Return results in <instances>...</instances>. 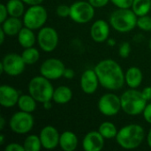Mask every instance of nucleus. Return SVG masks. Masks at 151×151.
<instances>
[{
  "instance_id": "ddd939ff",
  "label": "nucleus",
  "mask_w": 151,
  "mask_h": 151,
  "mask_svg": "<svg viewBox=\"0 0 151 151\" xmlns=\"http://www.w3.org/2000/svg\"><path fill=\"white\" fill-rule=\"evenodd\" d=\"M42 146L43 149L51 150L59 146L60 134L58 130L53 126H45L42 127L39 134Z\"/></svg>"
},
{
  "instance_id": "2f4dec72",
  "label": "nucleus",
  "mask_w": 151,
  "mask_h": 151,
  "mask_svg": "<svg viewBox=\"0 0 151 151\" xmlns=\"http://www.w3.org/2000/svg\"><path fill=\"white\" fill-rule=\"evenodd\" d=\"M134 0H111L117 8H131Z\"/></svg>"
},
{
  "instance_id": "c9c22d12",
  "label": "nucleus",
  "mask_w": 151,
  "mask_h": 151,
  "mask_svg": "<svg viewBox=\"0 0 151 151\" xmlns=\"http://www.w3.org/2000/svg\"><path fill=\"white\" fill-rule=\"evenodd\" d=\"M95 8H103L106 6L111 0H88Z\"/></svg>"
},
{
  "instance_id": "dca6fc26",
  "label": "nucleus",
  "mask_w": 151,
  "mask_h": 151,
  "mask_svg": "<svg viewBox=\"0 0 151 151\" xmlns=\"http://www.w3.org/2000/svg\"><path fill=\"white\" fill-rule=\"evenodd\" d=\"M20 94L14 87L3 84L0 86V104L4 108H12L17 105Z\"/></svg>"
},
{
  "instance_id": "cd10ccee",
  "label": "nucleus",
  "mask_w": 151,
  "mask_h": 151,
  "mask_svg": "<svg viewBox=\"0 0 151 151\" xmlns=\"http://www.w3.org/2000/svg\"><path fill=\"white\" fill-rule=\"evenodd\" d=\"M21 57L26 63V65H34L36 62H38L40 58V52L39 50L33 47L30 48H26L21 53Z\"/></svg>"
},
{
  "instance_id": "7c9ffc66",
  "label": "nucleus",
  "mask_w": 151,
  "mask_h": 151,
  "mask_svg": "<svg viewBox=\"0 0 151 151\" xmlns=\"http://www.w3.org/2000/svg\"><path fill=\"white\" fill-rule=\"evenodd\" d=\"M56 13L60 18H67L70 16V6L67 4H59L56 8Z\"/></svg>"
},
{
  "instance_id": "4be33fe9",
  "label": "nucleus",
  "mask_w": 151,
  "mask_h": 151,
  "mask_svg": "<svg viewBox=\"0 0 151 151\" xmlns=\"http://www.w3.org/2000/svg\"><path fill=\"white\" fill-rule=\"evenodd\" d=\"M73 98V91L68 86L61 85L54 89L52 101L57 104H66Z\"/></svg>"
},
{
  "instance_id": "6ab92c4d",
  "label": "nucleus",
  "mask_w": 151,
  "mask_h": 151,
  "mask_svg": "<svg viewBox=\"0 0 151 151\" xmlns=\"http://www.w3.org/2000/svg\"><path fill=\"white\" fill-rule=\"evenodd\" d=\"M23 27V20L20 19V18L12 16H9L3 23H1V28L4 31L7 36L17 35Z\"/></svg>"
},
{
  "instance_id": "a18cd8bd",
  "label": "nucleus",
  "mask_w": 151,
  "mask_h": 151,
  "mask_svg": "<svg viewBox=\"0 0 151 151\" xmlns=\"http://www.w3.org/2000/svg\"><path fill=\"white\" fill-rule=\"evenodd\" d=\"M4 135L3 134H0V145H4Z\"/></svg>"
},
{
  "instance_id": "473e14b6",
  "label": "nucleus",
  "mask_w": 151,
  "mask_h": 151,
  "mask_svg": "<svg viewBox=\"0 0 151 151\" xmlns=\"http://www.w3.org/2000/svg\"><path fill=\"white\" fill-rule=\"evenodd\" d=\"M5 151H25L23 144L18 142H11L4 148Z\"/></svg>"
},
{
  "instance_id": "c756f323",
  "label": "nucleus",
  "mask_w": 151,
  "mask_h": 151,
  "mask_svg": "<svg viewBox=\"0 0 151 151\" xmlns=\"http://www.w3.org/2000/svg\"><path fill=\"white\" fill-rule=\"evenodd\" d=\"M131 44L128 42H124L119 46V56L122 58H127L131 53Z\"/></svg>"
},
{
  "instance_id": "bb28decb",
  "label": "nucleus",
  "mask_w": 151,
  "mask_h": 151,
  "mask_svg": "<svg viewBox=\"0 0 151 151\" xmlns=\"http://www.w3.org/2000/svg\"><path fill=\"white\" fill-rule=\"evenodd\" d=\"M25 151H40L42 148L40 136L37 134H28L23 142Z\"/></svg>"
},
{
  "instance_id": "f8f14e48",
  "label": "nucleus",
  "mask_w": 151,
  "mask_h": 151,
  "mask_svg": "<svg viewBox=\"0 0 151 151\" xmlns=\"http://www.w3.org/2000/svg\"><path fill=\"white\" fill-rule=\"evenodd\" d=\"M65 68L66 67L65 66V64L61 59L50 58H47L42 63L39 71L40 74L43 77L50 81H54L63 77Z\"/></svg>"
},
{
  "instance_id": "ea45409f",
  "label": "nucleus",
  "mask_w": 151,
  "mask_h": 151,
  "mask_svg": "<svg viewBox=\"0 0 151 151\" xmlns=\"http://www.w3.org/2000/svg\"><path fill=\"white\" fill-rule=\"evenodd\" d=\"M51 101H52V100H50V101H47V102H45V103H43V104H42V106H43L44 110L49 111V110H50V109L52 108V102H51Z\"/></svg>"
},
{
  "instance_id": "423d86ee",
  "label": "nucleus",
  "mask_w": 151,
  "mask_h": 151,
  "mask_svg": "<svg viewBox=\"0 0 151 151\" xmlns=\"http://www.w3.org/2000/svg\"><path fill=\"white\" fill-rule=\"evenodd\" d=\"M47 19L48 12L42 4L29 6L22 17L24 26L35 31L44 27Z\"/></svg>"
},
{
  "instance_id": "aec40b11",
  "label": "nucleus",
  "mask_w": 151,
  "mask_h": 151,
  "mask_svg": "<svg viewBox=\"0 0 151 151\" xmlns=\"http://www.w3.org/2000/svg\"><path fill=\"white\" fill-rule=\"evenodd\" d=\"M17 40L22 48H30L35 46V42H37V35H35V30L24 26L17 35Z\"/></svg>"
},
{
  "instance_id": "a19ab883",
  "label": "nucleus",
  "mask_w": 151,
  "mask_h": 151,
  "mask_svg": "<svg viewBox=\"0 0 151 151\" xmlns=\"http://www.w3.org/2000/svg\"><path fill=\"white\" fill-rule=\"evenodd\" d=\"M5 36H7L6 34L4 33V31L2 28H0V44H3L4 43V39H5Z\"/></svg>"
},
{
  "instance_id": "e433bc0d",
  "label": "nucleus",
  "mask_w": 151,
  "mask_h": 151,
  "mask_svg": "<svg viewBox=\"0 0 151 151\" xmlns=\"http://www.w3.org/2000/svg\"><path fill=\"white\" fill-rule=\"evenodd\" d=\"M142 93L143 97H144L148 102H149V101H151V86H149V87L144 88L142 90Z\"/></svg>"
},
{
  "instance_id": "a211bd4d",
  "label": "nucleus",
  "mask_w": 151,
  "mask_h": 151,
  "mask_svg": "<svg viewBox=\"0 0 151 151\" xmlns=\"http://www.w3.org/2000/svg\"><path fill=\"white\" fill-rule=\"evenodd\" d=\"M142 81L143 73L138 66H131L125 72V81L129 88H138Z\"/></svg>"
},
{
  "instance_id": "c03bdc74",
  "label": "nucleus",
  "mask_w": 151,
  "mask_h": 151,
  "mask_svg": "<svg viewBox=\"0 0 151 151\" xmlns=\"http://www.w3.org/2000/svg\"><path fill=\"white\" fill-rule=\"evenodd\" d=\"M107 43L110 45V46H114L115 44H116V42H115V40H112V39H108L107 40Z\"/></svg>"
},
{
  "instance_id": "f257e3e1",
  "label": "nucleus",
  "mask_w": 151,
  "mask_h": 151,
  "mask_svg": "<svg viewBox=\"0 0 151 151\" xmlns=\"http://www.w3.org/2000/svg\"><path fill=\"white\" fill-rule=\"evenodd\" d=\"M100 85L110 91L121 89L126 84L125 72L115 60L106 58L99 61L94 67Z\"/></svg>"
},
{
  "instance_id": "20e7f679",
  "label": "nucleus",
  "mask_w": 151,
  "mask_h": 151,
  "mask_svg": "<svg viewBox=\"0 0 151 151\" xmlns=\"http://www.w3.org/2000/svg\"><path fill=\"white\" fill-rule=\"evenodd\" d=\"M121 109L129 116H138L142 114L148 101L143 97L142 91L137 88H129L120 96Z\"/></svg>"
},
{
  "instance_id": "412c9836",
  "label": "nucleus",
  "mask_w": 151,
  "mask_h": 151,
  "mask_svg": "<svg viewBox=\"0 0 151 151\" xmlns=\"http://www.w3.org/2000/svg\"><path fill=\"white\" fill-rule=\"evenodd\" d=\"M79 144L77 135L72 131H65L60 134L59 147L64 151H74Z\"/></svg>"
},
{
  "instance_id": "393cba45",
  "label": "nucleus",
  "mask_w": 151,
  "mask_h": 151,
  "mask_svg": "<svg viewBox=\"0 0 151 151\" xmlns=\"http://www.w3.org/2000/svg\"><path fill=\"white\" fill-rule=\"evenodd\" d=\"M98 131L105 140L115 139L119 132L117 127L111 121H104L101 123L98 127Z\"/></svg>"
},
{
  "instance_id": "9d476101",
  "label": "nucleus",
  "mask_w": 151,
  "mask_h": 151,
  "mask_svg": "<svg viewBox=\"0 0 151 151\" xmlns=\"http://www.w3.org/2000/svg\"><path fill=\"white\" fill-rule=\"evenodd\" d=\"M37 43L44 52H52L58 45V34L51 27H42L37 33Z\"/></svg>"
},
{
  "instance_id": "5701e85b",
  "label": "nucleus",
  "mask_w": 151,
  "mask_h": 151,
  "mask_svg": "<svg viewBox=\"0 0 151 151\" xmlns=\"http://www.w3.org/2000/svg\"><path fill=\"white\" fill-rule=\"evenodd\" d=\"M37 103L38 102L28 93V94L20 95L17 105L20 111L32 113L36 110Z\"/></svg>"
},
{
  "instance_id": "4c0bfd02",
  "label": "nucleus",
  "mask_w": 151,
  "mask_h": 151,
  "mask_svg": "<svg viewBox=\"0 0 151 151\" xmlns=\"http://www.w3.org/2000/svg\"><path fill=\"white\" fill-rule=\"evenodd\" d=\"M74 76H75V72L73 69H71V68H65V70L64 72V75H63L64 78L68 79V80H71V79H73Z\"/></svg>"
},
{
  "instance_id": "37998d69",
  "label": "nucleus",
  "mask_w": 151,
  "mask_h": 151,
  "mask_svg": "<svg viewBox=\"0 0 151 151\" xmlns=\"http://www.w3.org/2000/svg\"><path fill=\"white\" fill-rule=\"evenodd\" d=\"M147 142H148V145H149V147L151 149V128L150 129V131H149V133H148V134H147Z\"/></svg>"
},
{
  "instance_id": "49530a36",
  "label": "nucleus",
  "mask_w": 151,
  "mask_h": 151,
  "mask_svg": "<svg viewBox=\"0 0 151 151\" xmlns=\"http://www.w3.org/2000/svg\"><path fill=\"white\" fill-rule=\"evenodd\" d=\"M149 47H150V50H151V39L150 40V42H149Z\"/></svg>"
},
{
  "instance_id": "f03ea898",
  "label": "nucleus",
  "mask_w": 151,
  "mask_h": 151,
  "mask_svg": "<svg viewBox=\"0 0 151 151\" xmlns=\"http://www.w3.org/2000/svg\"><path fill=\"white\" fill-rule=\"evenodd\" d=\"M145 139L144 128L139 124H128L122 127L115 138L116 142L124 150H135Z\"/></svg>"
},
{
  "instance_id": "58836bf2",
  "label": "nucleus",
  "mask_w": 151,
  "mask_h": 151,
  "mask_svg": "<svg viewBox=\"0 0 151 151\" xmlns=\"http://www.w3.org/2000/svg\"><path fill=\"white\" fill-rule=\"evenodd\" d=\"M25 4H27L28 6L31 5H37V4H42L44 0H22Z\"/></svg>"
},
{
  "instance_id": "72a5a7b5",
  "label": "nucleus",
  "mask_w": 151,
  "mask_h": 151,
  "mask_svg": "<svg viewBox=\"0 0 151 151\" xmlns=\"http://www.w3.org/2000/svg\"><path fill=\"white\" fill-rule=\"evenodd\" d=\"M9 17V13L7 11V7L5 4H0V23H3Z\"/></svg>"
},
{
  "instance_id": "0eeeda50",
  "label": "nucleus",
  "mask_w": 151,
  "mask_h": 151,
  "mask_svg": "<svg viewBox=\"0 0 151 151\" xmlns=\"http://www.w3.org/2000/svg\"><path fill=\"white\" fill-rule=\"evenodd\" d=\"M35 126V119L30 112L19 111L12 115L9 119L11 131L17 134H27L32 131Z\"/></svg>"
},
{
  "instance_id": "b1692460",
  "label": "nucleus",
  "mask_w": 151,
  "mask_h": 151,
  "mask_svg": "<svg viewBox=\"0 0 151 151\" xmlns=\"http://www.w3.org/2000/svg\"><path fill=\"white\" fill-rule=\"evenodd\" d=\"M7 7V11L9 16L21 18L23 17L26 10H25V4L22 0H8L5 4Z\"/></svg>"
},
{
  "instance_id": "f704fd0d",
  "label": "nucleus",
  "mask_w": 151,
  "mask_h": 151,
  "mask_svg": "<svg viewBox=\"0 0 151 151\" xmlns=\"http://www.w3.org/2000/svg\"><path fill=\"white\" fill-rule=\"evenodd\" d=\"M142 116H143L145 121L151 125V103L147 104V105L142 112Z\"/></svg>"
},
{
  "instance_id": "79ce46f5",
  "label": "nucleus",
  "mask_w": 151,
  "mask_h": 151,
  "mask_svg": "<svg viewBox=\"0 0 151 151\" xmlns=\"http://www.w3.org/2000/svg\"><path fill=\"white\" fill-rule=\"evenodd\" d=\"M5 123H6L5 119H4L3 116H1V117H0V130H1V131L4 130V127H5Z\"/></svg>"
},
{
  "instance_id": "c85d7f7f",
  "label": "nucleus",
  "mask_w": 151,
  "mask_h": 151,
  "mask_svg": "<svg viewBox=\"0 0 151 151\" xmlns=\"http://www.w3.org/2000/svg\"><path fill=\"white\" fill-rule=\"evenodd\" d=\"M137 27L144 32L151 31V17L147 14L143 16H140L137 19Z\"/></svg>"
},
{
  "instance_id": "9b49d317",
  "label": "nucleus",
  "mask_w": 151,
  "mask_h": 151,
  "mask_svg": "<svg viewBox=\"0 0 151 151\" xmlns=\"http://www.w3.org/2000/svg\"><path fill=\"white\" fill-rule=\"evenodd\" d=\"M97 108L100 113L104 116L107 117L115 116L122 110L120 96H117L114 93L104 94L98 99Z\"/></svg>"
},
{
  "instance_id": "1a4fd4ad",
  "label": "nucleus",
  "mask_w": 151,
  "mask_h": 151,
  "mask_svg": "<svg viewBox=\"0 0 151 151\" xmlns=\"http://www.w3.org/2000/svg\"><path fill=\"white\" fill-rule=\"evenodd\" d=\"M21 55L17 53H8L4 55L0 62V72L12 77H16L23 73L26 68Z\"/></svg>"
},
{
  "instance_id": "a878e982",
  "label": "nucleus",
  "mask_w": 151,
  "mask_h": 151,
  "mask_svg": "<svg viewBox=\"0 0 151 151\" xmlns=\"http://www.w3.org/2000/svg\"><path fill=\"white\" fill-rule=\"evenodd\" d=\"M131 9L138 17L147 15L151 12V0H134Z\"/></svg>"
},
{
  "instance_id": "7ed1b4c3",
  "label": "nucleus",
  "mask_w": 151,
  "mask_h": 151,
  "mask_svg": "<svg viewBox=\"0 0 151 151\" xmlns=\"http://www.w3.org/2000/svg\"><path fill=\"white\" fill-rule=\"evenodd\" d=\"M137 19L138 16L131 8H118L111 14L109 23L115 31L126 34L137 27Z\"/></svg>"
},
{
  "instance_id": "4468645a",
  "label": "nucleus",
  "mask_w": 151,
  "mask_h": 151,
  "mask_svg": "<svg viewBox=\"0 0 151 151\" xmlns=\"http://www.w3.org/2000/svg\"><path fill=\"white\" fill-rule=\"evenodd\" d=\"M99 85V80L95 69H87L82 73L80 80V86L83 93L92 95L97 90Z\"/></svg>"
},
{
  "instance_id": "2eb2a0df",
  "label": "nucleus",
  "mask_w": 151,
  "mask_h": 151,
  "mask_svg": "<svg viewBox=\"0 0 151 151\" xmlns=\"http://www.w3.org/2000/svg\"><path fill=\"white\" fill-rule=\"evenodd\" d=\"M110 23L104 19H97L93 22L90 27V37L97 43L107 42L110 35Z\"/></svg>"
},
{
  "instance_id": "39448f33",
  "label": "nucleus",
  "mask_w": 151,
  "mask_h": 151,
  "mask_svg": "<svg viewBox=\"0 0 151 151\" xmlns=\"http://www.w3.org/2000/svg\"><path fill=\"white\" fill-rule=\"evenodd\" d=\"M28 93L40 104H43L47 101L52 100L54 92V87L50 82V80L38 75L33 77L27 85Z\"/></svg>"
},
{
  "instance_id": "6e6552de",
  "label": "nucleus",
  "mask_w": 151,
  "mask_h": 151,
  "mask_svg": "<svg viewBox=\"0 0 151 151\" xmlns=\"http://www.w3.org/2000/svg\"><path fill=\"white\" fill-rule=\"evenodd\" d=\"M95 9L88 1H76L70 5L69 18L78 24L88 23L95 16Z\"/></svg>"
},
{
  "instance_id": "f3484780",
  "label": "nucleus",
  "mask_w": 151,
  "mask_h": 151,
  "mask_svg": "<svg viewBox=\"0 0 151 151\" xmlns=\"http://www.w3.org/2000/svg\"><path fill=\"white\" fill-rule=\"evenodd\" d=\"M105 139L99 131H90L82 139V149L85 151H101L104 147Z\"/></svg>"
}]
</instances>
